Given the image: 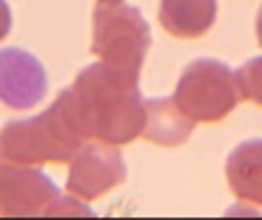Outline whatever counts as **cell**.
Wrapping results in <instances>:
<instances>
[{"label": "cell", "instance_id": "obj_7", "mask_svg": "<svg viewBox=\"0 0 262 220\" xmlns=\"http://www.w3.org/2000/svg\"><path fill=\"white\" fill-rule=\"evenodd\" d=\"M49 92L46 69L23 48L0 51V104L12 110H30Z\"/></svg>", "mask_w": 262, "mask_h": 220}, {"label": "cell", "instance_id": "obj_2", "mask_svg": "<svg viewBox=\"0 0 262 220\" xmlns=\"http://www.w3.org/2000/svg\"><path fill=\"white\" fill-rule=\"evenodd\" d=\"M85 140L72 129L67 117L53 101L49 110L28 119H12L0 131V161L41 167L62 165Z\"/></svg>", "mask_w": 262, "mask_h": 220}, {"label": "cell", "instance_id": "obj_12", "mask_svg": "<svg viewBox=\"0 0 262 220\" xmlns=\"http://www.w3.org/2000/svg\"><path fill=\"white\" fill-rule=\"evenodd\" d=\"M12 30V9L7 0H0V41L9 35Z\"/></svg>", "mask_w": 262, "mask_h": 220}, {"label": "cell", "instance_id": "obj_6", "mask_svg": "<svg viewBox=\"0 0 262 220\" xmlns=\"http://www.w3.org/2000/svg\"><path fill=\"white\" fill-rule=\"evenodd\" d=\"M127 179L122 152L113 144L85 140L69 158L67 193L83 202H95Z\"/></svg>", "mask_w": 262, "mask_h": 220}, {"label": "cell", "instance_id": "obj_1", "mask_svg": "<svg viewBox=\"0 0 262 220\" xmlns=\"http://www.w3.org/2000/svg\"><path fill=\"white\" fill-rule=\"evenodd\" d=\"M138 78L99 60L83 69L55 104L83 140L124 147L143 135L147 117Z\"/></svg>", "mask_w": 262, "mask_h": 220}, {"label": "cell", "instance_id": "obj_9", "mask_svg": "<svg viewBox=\"0 0 262 220\" xmlns=\"http://www.w3.org/2000/svg\"><path fill=\"white\" fill-rule=\"evenodd\" d=\"M145 140L161 147H180L193 133L195 121L189 119L175 99H147L145 101Z\"/></svg>", "mask_w": 262, "mask_h": 220}, {"label": "cell", "instance_id": "obj_5", "mask_svg": "<svg viewBox=\"0 0 262 220\" xmlns=\"http://www.w3.org/2000/svg\"><path fill=\"white\" fill-rule=\"evenodd\" d=\"M172 99L189 119L214 124L237 108L242 94L235 71L228 64L200 58L184 69Z\"/></svg>", "mask_w": 262, "mask_h": 220}, {"label": "cell", "instance_id": "obj_10", "mask_svg": "<svg viewBox=\"0 0 262 220\" xmlns=\"http://www.w3.org/2000/svg\"><path fill=\"white\" fill-rule=\"evenodd\" d=\"M232 193L244 202L262 204V138L237 144L226 161Z\"/></svg>", "mask_w": 262, "mask_h": 220}, {"label": "cell", "instance_id": "obj_11", "mask_svg": "<svg viewBox=\"0 0 262 220\" xmlns=\"http://www.w3.org/2000/svg\"><path fill=\"white\" fill-rule=\"evenodd\" d=\"M237 85H239V94L246 101L262 106V58H253L244 62L235 71Z\"/></svg>", "mask_w": 262, "mask_h": 220}, {"label": "cell", "instance_id": "obj_13", "mask_svg": "<svg viewBox=\"0 0 262 220\" xmlns=\"http://www.w3.org/2000/svg\"><path fill=\"white\" fill-rule=\"evenodd\" d=\"M255 32H258V44L262 46V7H260V14H258V23H255Z\"/></svg>", "mask_w": 262, "mask_h": 220}, {"label": "cell", "instance_id": "obj_4", "mask_svg": "<svg viewBox=\"0 0 262 220\" xmlns=\"http://www.w3.org/2000/svg\"><path fill=\"white\" fill-rule=\"evenodd\" d=\"M0 216H92V209L72 193L64 198L39 167L0 161Z\"/></svg>", "mask_w": 262, "mask_h": 220}, {"label": "cell", "instance_id": "obj_14", "mask_svg": "<svg viewBox=\"0 0 262 220\" xmlns=\"http://www.w3.org/2000/svg\"><path fill=\"white\" fill-rule=\"evenodd\" d=\"M97 3H122V0H97Z\"/></svg>", "mask_w": 262, "mask_h": 220}, {"label": "cell", "instance_id": "obj_8", "mask_svg": "<svg viewBox=\"0 0 262 220\" xmlns=\"http://www.w3.org/2000/svg\"><path fill=\"white\" fill-rule=\"evenodd\" d=\"M216 0H161L159 23L172 37L198 39L216 21Z\"/></svg>", "mask_w": 262, "mask_h": 220}, {"label": "cell", "instance_id": "obj_3", "mask_svg": "<svg viewBox=\"0 0 262 220\" xmlns=\"http://www.w3.org/2000/svg\"><path fill=\"white\" fill-rule=\"evenodd\" d=\"M152 44V32L138 7L122 3H97L92 12V55L124 74L140 76Z\"/></svg>", "mask_w": 262, "mask_h": 220}]
</instances>
